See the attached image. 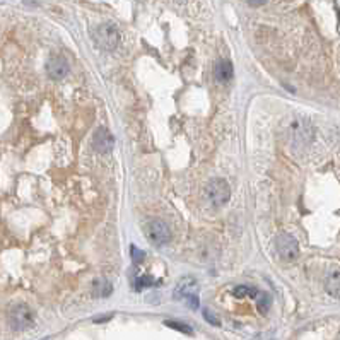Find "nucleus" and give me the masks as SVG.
Masks as SVG:
<instances>
[{
	"mask_svg": "<svg viewBox=\"0 0 340 340\" xmlns=\"http://www.w3.org/2000/svg\"><path fill=\"white\" fill-rule=\"evenodd\" d=\"M94 40L96 43L101 47L103 50H115L118 47V41H120V33L117 30V26H113L111 23H103L99 24L94 31Z\"/></svg>",
	"mask_w": 340,
	"mask_h": 340,
	"instance_id": "1",
	"label": "nucleus"
},
{
	"mask_svg": "<svg viewBox=\"0 0 340 340\" xmlns=\"http://www.w3.org/2000/svg\"><path fill=\"white\" fill-rule=\"evenodd\" d=\"M205 195H207V198H209L212 205H217V207L224 205L231 197L229 185H227L222 178H212V180L207 183Z\"/></svg>",
	"mask_w": 340,
	"mask_h": 340,
	"instance_id": "2",
	"label": "nucleus"
},
{
	"mask_svg": "<svg viewBox=\"0 0 340 340\" xmlns=\"http://www.w3.org/2000/svg\"><path fill=\"white\" fill-rule=\"evenodd\" d=\"M33 321H35V316H33V311L30 309V306L16 304L11 308L9 323L14 330H26L28 326L33 325Z\"/></svg>",
	"mask_w": 340,
	"mask_h": 340,
	"instance_id": "3",
	"label": "nucleus"
},
{
	"mask_svg": "<svg viewBox=\"0 0 340 340\" xmlns=\"http://www.w3.org/2000/svg\"><path fill=\"white\" fill-rule=\"evenodd\" d=\"M275 248L277 253L280 255V258L284 260H294L299 255V246L297 241L292 238L291 234H279L275 239Z\"/></svg>",
	"mask_w": 340,
	"mask_h": 340,
	"instance_id": "4",
	"label": "nucleus"
},
{
	"mask_svg": "<svg viewBox=\"0 0 340 340\" xmlns=\"http://www.w3.org/2000/svg\"><path fill=\"white\" fill-rule=\"evenodd\" d=\"M147 236L154 244H166L171 238V231H169L168 224L161 219H154L152 222H149L147 226Z\"/></svg>",
	"mask_w": 340,
	"mask_h": 340,
	"instance_id": "5",
	"label": "nucleus"
},
{
	"mask_svg": "<svg viewBox=\"0 0 340 340\" xmlns=\"http://www.w3.org/2000/svg\"><path fill=\"white\" fill-rule=\"evenodd\" d=\"M93 146L98 152L106 154V152H110L111 149H113L115 139H113V135L106 130V128H98L96 134H94V137H93Z\"/></svg>",
	"mask_w": 340,
	"mask_h": 340,
	"instance_id": "6",
	"label": "nucleus"
},
{
	"mask_svg": "<svg viewBox=\"0 0 340 340\" xmlns=\"http://www.w3.org/2000/svg\"><path fill=\"white\" fill-rule=\"evenodd\" d=\"M195 291H197V280L193 277H183L175 289V299H186L188 296L195 294Z\"/></svg>",
	"mask_w": 340,
	"mask_h": 340,
	"instance_id": "7",
	"label": "nucleus"
},
{
	"mask_svg": "<svg viewBox=\"0 0 340 340\" xmlns=\"http://www.w3.org/2000/svg\"><path fill=\"white\" fill-rule=\"evenodd\" d=\"M47 72L52 79H64L69 74V64L64 59H52L47 65Z\"/></svg>",
	"mask_w": 340,
	"mask_h": 340,
	"instance_id": "8",
	"label": "nucleus"
},
{
	"mask_svg": "<svg viewBox=\"0 0 340 340\" xmlns=\"http://www.w3.org/2000/svg\"><path fill=\"white\" fill-rule=\"evenodd\" d=\"M233 74H234V70H233V64H231V62L221 60V62H217V64H215L214 76H215V79H217L219 82L231 81V79H233Z\"/></svg>",
	"mask_w": 340,
	"mask_h": 340,
	"instance_id": "9",
	"label": "nucleus"
},
{
	"mask_svg": "<svg viewBox=\"0 0 340 340\" xmlns=\"http://www.w3.org/2000/svg\"><path fill=\"white\" fill-rule=\"evenodd\" d=\"M325 289L330 296L340 297V272H331L328 273L325 280Z\"/></svg>",
	"mask_w": 340,
	"mask_h": 340,
	"instance_id": "10",
	"label": "nucleus"
},
{
	"mask_svg": "<svg viewBox=\"0 0 340 340\" xmlns=\"http://www.w3.org/2000/svg\"><path fill=\"white\" fill-rule=\"evenodd\" d=\"M113 291V287H111V284L108 280H96L94 282V294L96 296H101V297H108Z\"/></svg>",
	"mask_w": 340,
	"mask_h": 340,
	"instance_id": "11",
	"label": "nucleus"
},
{
	"mask_svg": "<svg viewBox=\"0 0 340 340\" xmlns=\"http://www.w3.org/2000/svg\"><path fill=\"white\" fill-rule=\"evenodd\" d=\"M234 296L236 297H255L258 296V291L255 287H250V285H238L234 289Z\"/></svg>",
	"mask_w": 340,
	"mask_h": 340,
	"instance_id": "12",
	"label": "nucleus"
},
{
	"mask_svg": "<svg viewBox=\"0 0 340 340\" xmlns=\"http://www.w3.org/2000/svg\"><path fill=\"white\" fill-rule=\"evenodd\" d=\"M164 325L169 326V328H175L178 331H183V333H186V335H192L193 333V330L190 328L188 325H185V323H180V321H175V320H166Z\"/></svg>",
	"mask_w": 340,
	"mask_h": 340,
	"instance_id": "13",
	"label": "nucleus"
},
{
	"mask_svg": "<svg viewBox=\"0 0 340 340\" xmlns=\"http://www.w3.org/2000/svg\"><path fill=\"white\" fill-rule=\"evenodd\" d=\"M149 285H154V279H152L151 275H142V277H139L137 282H135L137 291H142V289L149 287Z\"/></svg>",
	"mask_w": 340,
	"mask_h": 340,
	"instance_id": "14",
	"label": "nucleus"
},
{
	"mask_svg": "<svg viewBox=\"0 0 340 340\" xmlns=\"http://www.w3.org/2000/svg\"><path fill=\"white\" fill-rule=\"evenodd\" d=\"M270 304H272L270 296H268V294H262V297L258 299V309H260V313H267L268 308H270Z\"/></svg>",
	"mask_w": 340,
	"mask_h": 340,
	"instance_id": "15",
	"label": "nucleus"
},
{
	"mask_svg": "<svg viewBox=\"0 0 340 340\" xmlns=\"http://www.w3.org/2000/svg\"><path fill=\"white\" fill-rule=\"evenodd\" d=\"M130 251H132V260H134V263L139 265L144 260V255H146V253L142 250H139L137 246H130Z\"/></svg>",
	"mask_w": 340,
	"mask_h": 340,
	"instance_id": "16",
	"label": "nucleus"
},
{
	"mask_svg": "<svg viewBox=\"0 0 340 340\" xmlns=\"http://www.w3.org/2000/svg\"><path fill=\"white\" fill-rule=\"evenodd\" d=\"M204 318L210 323V325H214V326H219V325H221V321H219L217 318H215L209 309H205V311H204Z\"/></svg>",
	"mask_w": 340,
	"mask_h": 340,
	"instance_id": "17",
	"label": "nucleus"
},
{
	"mask_svg": "<svg viewBox=\"0 0 340 340\" xmlns=\"http://www.w3.org/2000/svg\"><path fill=\"white\" fill-rule=\"evenodd\" d=\"M186 304H188L192 309H197L200 302H198V297L195 296V294H192V296H188V297H186Z\"/></svg>",
	"mask_w": 340,
	"mask_h": 340,
	"instance_id": "18",
	"label": "nucleus"
},
{
	"mask_svg": "<svg viewBox=\"0 0 340 340\" xmlns=\"http://www.w3.org/2000/svg\"><path fill=\"white\" fill-rule=\"evenodd\" d=\"M248 4H250L251 7H260V6H263L267 0H246Z\"/></svg>",
	"mask_w": 340,
	"mask_h": 340,
	"instance_id": "19",
	"label": "nucleus"
},
{
	"mask_svg": "<svg viewBox=\"0 0 340 340\" xmlns=\"http://www.w3.org/2000/svg\"><path fill=\"white\" fill-rule=\"evenodd\" d=\"M111 318V314H108V316H103V318H94V323H101V321H106V320H110Z\"/></svg>",
	"mask_w": 340,
	"mask_h": 340,
	"instance_id": "20",
	"label": "nucleus"
}]
</instances>
